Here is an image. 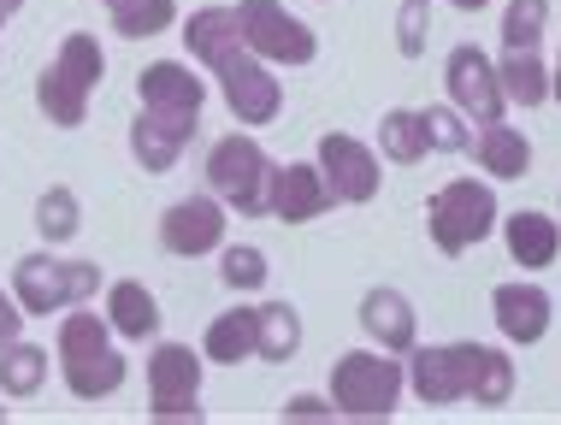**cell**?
<instances>
[{"instance_id":"6da1fadb","label":"cell","mask_w":561,"mask_h":425,"mask_svg":"<svg viewBox=\"0 0 561 425\" xmlns=\"http://www.w3.org/2000/svg\"><path fill=\"white\" fill-rule=\"evenodd\" d=\"M408 390L426 407L449 402H479L503 407L514 397V360L491 343H437V348H408Z\"/></svg>"},{"instance_id":"7a4b0ae2","label":"cell","mask_w":561,"mask_h":425,"mask_svg":"<svg viewBox=\"0 0 561 425\" xmlns=\"http://www.w3.org/2000/svg\"><path fill=\"white\" fill-rule=\"evenodd\" d=\"M59 372H66V390L78 402H101V397H113V390L125 384L130 367L113 348L107 313H83V301L59 313Z\"/></svg>"},{"instance_id":"3957f363","label":"cell","mask_w":561,"mask_h":425,"mask_svg":"<svg viewBox=\"0 0 561 425\" xmlns=\"http://www.w3.org/2000/svg\"><path fill=\"white\" fill-rule=\"evenodd\" d=\"M408 390V372L390 348H348L331 367V407L343 420H390Z\"/></svg>"},{"instance_id":"277c9868","label":"cell","mask_w":561,"mask_h":425,"mask_svg":"<svg viewBox=\"0 0 561 425\" xmlns=\"http://www.w3.org/2000/svg\"><path fill=\"white\" fill-rule=\"evenodd\" d=\"M101 290V266L95 261H54V254H24L12 266V296H19L24 319H54L66 308H78Z\"/></svg>"},{"instance_id":"5b68a950","label":"cell","mask_w":561,"mask_h":425,"mask_svg":"<svg viewBox=\"0 0 561 425\" xmlns=\"http://www.w3.org/2000/svg\"><path fill=\"white\" fill-rule=\"evenodd\" d=\"M496 219H503L496 189L479 184V177H449L426 202V231L437 242V254H467L473 242H484L496 231Z\"/></svg>"},{"instance_id":"8992f818","label":"cell","mask_w":561,"mask_h":425,"mask_svg":"<svg viewBox=\"0 0 561 425\" xmlns=\"http://www.w3.org/2000/svg\"><path fill=\"white\" fill-rule=\"evenodd\" d=\"M266 177H272V160L249 130L219 136L214 154H207V184H214V195L231 213H242V219L266 213Z\"/></svg>"},{"instance_id":"52a82bcc","label":"cell","mask_w":561,"mask_h":425,"mask_svg":"<svg viewBox=\"0 0 561 425\" xmlns=\"http://www.w3.org/2000/svg\"><path fill=\"white\" fill-rule=\"evenodd\" d=\"M237 24H242V48L266 66H308L320 54L313 24H301L284 0H237Z\"/></svg>"},{"instance_id":"ba28073f","label":"cell","mask_w":561,"mask_h":425,"mask_svg":"<svg viewBox=\"0 0 561 425\" xmlns=\"http://www.w3.org/2000/svg\"><path fill=\"white\" fill-rule=\"evenodd\" d=\"M219 78V95H225V106H231V118L237 125H272V118L284 113V83L272 78V66L266 59H254L249 48H225L214 66H207Z\"/></svg>"},{"instance_id":"9c48e42d","label":"cell","mask_w":561,"mask_h":425,"mask_svg":"<svg viewBox=\"0 0 561 425\" xmlns=\"http://www.w3.org/2000/svg\"><path fill=\"white\" fill-rule=\"evenodd\" d=\"M148 414L202 425V355L190 343H160L148 355Z\"/></svg>"},{"instance_id":"30bf717a","label":"cell","mask_w":561,"mask_h":425,"mask_svg":"<svg viewBox=\"0 0 561 425\" xmlns=\"http://www.w3.org/2000/svg\"><path fill=\"white\" fill-rule=\"evenodd\" d=\"M313 165H320L331 202H343V207L373 202L378 184H385V172H378V148H367L360 136H343V130L320 136V160H313Z\"/></svg>"},{"instance_id":"8fae6325","label":"cell","mask_w":561,"mask_h":425,"mask_svg":"<svg viewBox=\"0 0 561 425\" xmlns=\"http://www.w3.org/2000/svg\"><path fill=\"white\" fill-rule=\"evenodd\" d=\"M444 83H449V101L461 118H473V125H496L503 118V83H496V59L479 54L473 42H461L449 59H444Z\"/></svg>"},{"instance_id":"7c38bea8","label":"cell","mask_w":561,"mask_h":425,"mask_svg":"<svg viewBox=\"0 0 561 425\" xmlns=\"http://www.w3.org/2000/svg\"><path fill=\"white\" fill-rule=\"evenodd\" d=\"M225 202L219 195H184L160 213V249L178 254V261H195V254L225 249Z\"/></svg>"},{"instance_id":"4fadbf2b","label":"cell","mask_w":561,"mask_h":425,"mask_svg":"<svg viewBox=\"0 0 561 425\" xmlns=\"http://www.w3.org/2000/svg\"><path fill=\"white\" fill-rule=\"evenodd\" d=\"M195 125H202V113H165V106H142L130 125V154L142 172H172L178 154L190 148Z\"/></svg>"},{"instance_id":"5bb4252c","label":"cell","mask_w":561,"mask_h":425,"mask_svg":"<svg viewBox=\"0 0 561 425\" xmlns=\"http://www.w3.org/2000/svg\"><path fill=\"white\" fill-rule=\"evenodd\" d=\"M325 207H337V202H331L320 165H301V160L272 165V177H266V213H272V219H284V225H308V219H320Z\"/></svg>"},{"instance_id":"9a60e30c","label":"cell","mask_w":561,"mask_h":425,"mask_svg":"<svg viewBox=\"0 0 561 425\" xmlns=\"http://www.w3.org/2000/svg\"><path fill=\"white\" fill-rule=\"evenodd\" d=\"M136 101L165 106V113H202L207 78H195V66H184V59H154V66L136 71Z\"/></svg>"},{"instance_id":"2e32d148","label":"cell","mask_w":561,"mask_h":425,"mask_svg":"<svg viewBox=\"0 0 561 425\" xmlns=\"http://www.w3.org/2000/svg\"><path fill=\"white\" fill-rule=\"evenodd\" d=\"M360 331H367L378 348H390V355H408L414 337H420V313H414V301H408L402 290L378 284V290L360 296Z\"/></svg>"},{"instance_id":"e0dca14e","label":"cell","mask_w":561,"mask_h":425,"mask_svg":"<svg viewBox=\"0 0 561 425\" xmlns=\"http://www.w3.org/2000/svg\"><path fill=\"white\" fill-rule=\"evenodd\" d=\"M491 313H496V331H503L508 343H538L543 331H550V296L538 290V284H496L491 290Z\"/></svg>"},{"instance_id":"ac0fdd59","label":"cell","mask_w":561,"mask_h":425,"mask_svg":"<svg viewBox=\"0 0 561 425\" xmlns=\"http://www.w3.org/2000/svg\"><path fill=\"white\" fill-rule=\"evenodd\" d=\"M496 225H503V242H508V261L514 266H526V272L556 266V254H561V219L520 207V213H508V219H496Z\"/></svg>"},{"instance_id":"d6986e66","label":"cell","mask_w":561,"mask_h":425,"mask_svg":"<svg viewBox=\"0 0 561 425\" xmlns=\"http://www.w3.org/2000/svg\"><path fill=\"white\" fill-rule=\"evenodd\" d=\"M107 325H113V337H125V343H148L160 331L154 290H148V284H136V278L107 284Z\"/></svg>"},{"instance_id":"ffe728a7","label":"cell","mask_w":561,"mask_h":425,"mask_svg":"<svg viewBox=\"0 0 561 425\" xmlns=\"http://www.w3.org/2000/svg\"><path fill=\"white\" fill-rule=\"evenodd\" d=\"M479 154V172H491V177H503V184H514V177H526V165H533V142H526V130H514V125H484L479 130V142H467Z\"/></svg>"},{"instance_id":"44dd1931","label":"cell","mask_w":561,"mask_h":425,"mask_svg":"<svg viewBox=\"0 0 561 425\" xmlns=\"http://www.w3.org/2000/svg\"><path fill=\"white\" fill-rule=\"evenodd\" d=\"M496 83H503V101H514V106H543L550 101V66L538 59V48H503V59H496Z\"/></svg>"},{"instance_id":"7402d4cb","label":"cell","mask_w":561,"mask_h":425,"mask_svg":"<svg viewBox=\"0 0 561 425\" xmlns=\"http://www.w3.org/2000/svg\"><path fill=\"white\" fill-rule=\"evenodd\" d=\"M202 360H219V367H242V360H254V308H231V313L207 319Z\"/></svg>"},{"instance_id":"603a6c76","label":"cell","mask_w":561,"mask_h":425,"mask_svg":"<svg viewBox=\"0 0 561 425\" xmlns=\"http://www.w3.org/2000/svg\"><path fill=\"white\" fill-rule=\"evenodd\" d=\"M89 95H95V89H83L78 78H66L59 66H48L36 78V106H42V118L59 125V130H78L83 125V118H89Z\"/></svg>"},{"instance_id":"cb8c5ba5","label":"cell","mask_w":561,"mask_h":425,"mask_svg":"<svg viewBox=\"0 0 561 425\" xmlns=\"http://www.w3.org/2000/svg\"><path fill=\"white\" fill-rule=\"evenodd\" d=\"M237 42H242L237 7H202V12H190V24H184V48H190V59L214 66V59H219L225 48H237Z\"/></svg>"},{"instance_id":"d4e9b609","label":"cell","mask_w":561,"mask_h":425,"mask_svg":"<svg viewBox=\"0 0 561 425\" xmlns=\"http://www.w3.org/2000/svg\"><path fill=\"white\" fill-rule=\"evenodd\" d=\"M296 348H301V313L290 301L254 308V360H296Z\"/></svg>"},{"instance_id":"484cf974","label":"cell","mask_w":561,"mask_h":425,"mask_svg":"<svg viewBox=\"0 0 561 425\" xmlns=\"http://www.w3.org/2000/svg\"><path fill=\"white\" fill-rule=\"evenodd\" d=\"M378 154L397 160V165H420L432 154V148H426V125H420L414 106H390V113L378 118Z\"/></svg>"},{"instance_id":"4316f807","label":"cell","mask_w":561,"mask_h":425,"mask_svg":"<svg viewBox=\"0 0 561 425\" xmlns=\"http://www.w3.org/2000/svg\"><path fill=\"white\" fill-rule=\"evenodd\" d=\"M42 384H48V348L12 337L0 348V390H7V397H36Z\"/></svg>"},{"instance_id":"83f0119b","label":"cell","mask_w":561,"mask_h":425,"mask_svg":"<svg viewBox=\"0 0 561 425\" xmlns=\"http://www.w3.org/2000/svg\"><path fill=\"white\" fill-rule=\"evenodd\" d=\"M36 231H42V242H54V249L83 231V207H78V195H71L66 184L42 189V202H36Z\"/></svg>"},{"instance_id":"f1b7e54d","label":"cell","mask_w":561,"mask_h":425,"mask_svg":"<svg viewBox=\"0 0 561 425\" xmlns=\"http://www.w3.org/2000/svg\"><path fill=\"white\" fill-rule=\"evenodd\" d=\"M54 66L66 71V78H78L83 89H95L101 78H107V54H101V42H95V36H83V30H71V36L59 42Z\"/></svg>"},{"instance_id":"f546056e","label":"cell","mask_w":561,"mask_h":425,"mask_svg":"<svg viewBox=\"0 0 561 425\" xmlns=\"http://www.w3.org/2000/svg\"><path fill=\"white\" fill-rule=\"evenodd\" d=\"M550 24V0H508L503 12V48H538Z\"/></svg>"},{"instance_id":"4dcf8cb0","label":"cell","mask_w":561,"mask_h":425,"mask_svg":"<svg viewBox=\"0 0 561 425\" xmlns=\"http://www.w3.org/2000/svg\"><path fill=\"white\" fill-rule=\"evenodd\" d=\"M178 24V0H136L130 12H118L113 30L125 42H142V36H160V30H172Z\"/></svg>"},{"instance_id":"1f68e13d","label":"cell","mask_w":561,"mask_h":425,"mask_svg":"<svg viewBox=\"0 0 561 425\" xmlns=\"http://www.w3.org/2000/svg\"><path fill=\"white\" fill-rule=\"evenodd\" d=\"M420 125H426V148L432 154H461L473 136H467V118L455 106H420Z\"/></svg>"},{"instance_id":"d6a6232c","label":"cell","mask_w":561,"mask_h":425,"mask_svg":"<svg viewBox=\"0 0 561 425\" xmlns=\"http://www.w3.org/2000/svg\"><path fill=\"white\" fill-rule=\"evenodd\" d=\"M219 278L231 284V290H261L266 284V254L249 249V242H237V249L219 254Z\"/></svg>"},{"instance_id":"836d02e7","label":"cell","mask_w":561,"mask_h":425,"mask_svg":"<svg viewBox=\"0 0 561 425\" xmlns=\"http://www.w3.org/2000/svg\"><path fill=\"white\" fill-rule=\"evenodd\" d=\"M426 7H432V0H402V19H397V48H402V59H420V54H426Z\"/></svg>"},{"instance_id":"e575fe53","label":"cell","mask_w":561,"mask_h":425,"mask_svg":"<svg viewBox=\"0 0 561 425\" xmlns=\"http://www.w3.org/2000/svg\"><path fill=\"white\" fill-rule=\"evenodd\" d=\"M278 414H284V425H308V420H337V407L320 402V397H290Z\"/></svg>"},{"instance_id":"d590c367","label":"cell","mask_w":561,"mask_h":425,"mask_svg":"<svg viewBox=\"0 0 561 425\" xmlns=\"http://www.w3.org/2000/svg\"><path fill=\"white\" fill-rule=\"evenodd\" d=\"M24 331V308H19V296H7L0 290V348H7L12 337Z\"/></svg>"},{"instance_id":"8d00e7d4","label":"cell","mask_w":561,"mask_h":425,"mask_svg":"<svg viewBox=\"0 0 561 425\" xmlns=\"http://www.w3.org/2000/svg\"><path fill=\"white\" fill-rule=\"evenodd\" d=\"M444 7H455V12H479V7H491V0H444Z\"/></svg>"},{"instance_id":"74e56055","label":"cell","mask_w":561,"mask_h":425,"mask_svg":"<svg viewBox=\"0 0 561 425\" xmlns=\"http://www.w3.org/2000/svg\"><path fill=\"white\" fill-rule=\"evenodd\" d=\"M19 7H24V0H0V30H7V19H12Z\"/></svg>"},{"instance_id":"f35d334b","label":"cell","mask_w":561,"mask_h":425,"mask_svg":"<svg viewBox=\"0 0 561 425\" xmlns=\"http://www.w3.org/2000/svg\"><path fill=\"white\" fill-rule=\"evenodd\" d=\"M101 7H107V12H113V19H118V12H130V7H136V0H101Z\"/></svg>"},{"instance_id":"ab89813d","label":"cell","mask_w":561,"mask_h":425,"mask_svg":"<svg viewBox=\"0 0 561 425\" xmlns=\"http://www.w3.org/2000/svg\"><path fill=\"white\" fill-rule=\"evenodd\" d=\"M550 95L561 101V59H556V71H550Z\"/></svg>"},{"instance_id":"60d3db41","label":"cell","mask_w":561,"mask_h":425,"mask_svg":"<svg viewBox=\"0 0 561 425\" xmlns=\"http://www.w3.org/2000/svg\"><path fill=\"white\" fill-rule=\"evenodd\" d=\"M0 420H7V407H0Z\"/></svg>"}]
</instances>
